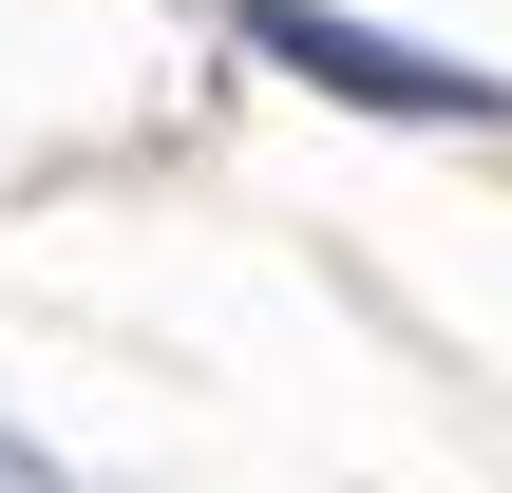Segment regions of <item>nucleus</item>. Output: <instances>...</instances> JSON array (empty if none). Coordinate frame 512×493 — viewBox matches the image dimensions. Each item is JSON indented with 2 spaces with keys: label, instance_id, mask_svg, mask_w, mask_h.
<instances>
[{
  "label": "nucleus",
  "instance_id": "1",
  "mask_svg": "<svg viewBox=\"0 0 512 493\" xmlns=\"http://www.w3.org/2000/svg\"><path fill=\"white\" fill-rule=\"evenodd\" d=\"M228 19H247V57L323 76L342 114H512L475 57H418V38H380V19H323V0H228Z\"/></svg>",
  "mask_w": 512,
  "mask_h": 493
}]
</instances>
